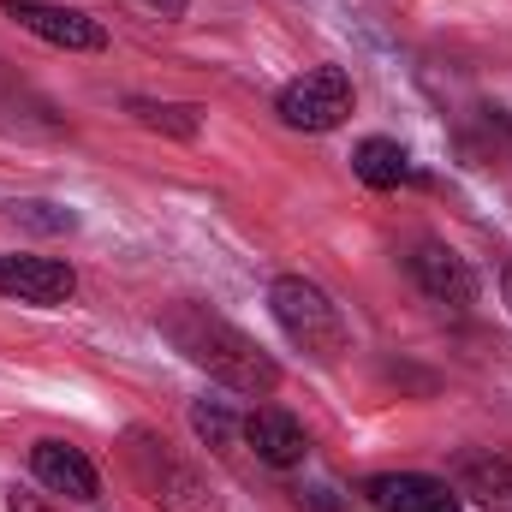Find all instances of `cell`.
Here are the masks:
<instances>
[{
  "label": "cell",
  "mask_w": 512,
  "mask_h": 512,
  "mask_svg": "<svg viewBox=\"0 0 512 512\" xmlns=\"http://www.w3.org/2000/svg\"><path fill=\"white\" fill-rule=\"evenodd\" d=\"M161 334L173 340V352L179 358H191L197 370H209L221 387H233V393H274L280 387V364L256 346L245 328H233L227 316H215L209 304H173L167 316H161Z\"/></svg>",
  "instance_id": "obj_1"
},
{
  "label": "cell",
  "mask_w": 512,
  "mask_h": 512,
  "mask_svg": "<svg viewBox=\"0 0 512 512\" xmlns=\"http://www.w3.org/2000/svg\"><path fill=\"white\" fill-rule=\"evenodd\" d=\"M268 310H274L280 334H286L292 346H304L310 358H340L346 340H352L340 304H334L316 280H304V274H280V280L268 286Z\"/></svg>",
  "instance_id": "obj_2"
},
{
  "label": "cell",
  "mask_w": 512,
  "mask_h": 512,
  "mask_svg": "<svg viewBox=\"0 0 512 512\" xmlns=\"http://www.w3.org/2000/svg\"><path fill=\"white\" fill-rule=\"evenodd\" d=\"M131 471H137V483L149 489V501H161L167 512H215L209 483H203L167 441H155V435H143V429H131Z\"/></svg>",
  "instance_id": "obj_3"
},
{
  "label": "cell",
  "mask_w": 512,
  "mask_h": 512,
  "mask_svg": "<svg viewBox=\"0 0 512 512\" xmlns=\"http://www.w3.org/2000/svg\"><path fill=\"white\" fill-rule=\"evenodd\" d=\"M358 90H352V72L346 66H310L304 78H292L280 90V120L292 131H334L346 126Z\"/></svg>",
  "instance_id": "obj_4"
},
{
  "label": "cell",
  "mask_w": 512,
  "mask_h": 512,
  "mask_svg": "<svg viewBox=\"0 0 512 512\" xmlns=\"http://www.w3.org/2000/svg\"><path fill=\"white\" fill-rule=\"evenodd\" d=\"M0 292L18 298V304H36V310H60V304H72L78 274H72V262H60V256L0 251Z\"/></svg>",
  "instance_id": "obj_5"
},
{
  "label": "cell",
  "mask_w": 512,
  "mask_h": 512,
  "mask_svg": "<svg viewBox=\"0 0 512 512\" xmlns=\"http://www.w3.org/2000/svg\"><path fill=\"white\" fill-rule=\"evenodd\" d=\"M6 18H18L30 36H42L48 48H66V54H102V48H108L102 18L72 12V6H48V0H6Z\"/></svg>",
  "instance_id": "obj_6"
},
{
  "label": "cell",
  "mask_w": 512,
  "mask_h": 512,
  "mask_svg": "<svg viewBox=\"0 0 512 512\" xmlns=\"http://www.w3.org/2000/svg\"><path fill=\"white\" fill-rule=\"evenodd\" d=\"M405 268H411V280H417L435 304H447V310H471V304H477V274H471V262L453 251V245L417 239V245L405 251Z\"/></svg>",
  "instance_id": "obj_7"
},
{
  "label": "cell",
  "mask_w": 512,
  "mask_h": 512,
  "mask_svg": "<svg viewBox=\"0 0 512 512\" xmlns=\"http://www.w3.org/2000/svg\"><path fill=\"white\" fill-rule=\"evenodd\" d=\"M358 495L376 512H465V501H459L453 483L423 477V471H382V477H364Z\"/></svg>",
  "instance_id": "obj_8"
},
{
  "label": "cell",
  "mask_w": 512,
  "mask_h": 512,
  "mask_svg": "<svg viewBox=\"0 0 512 512\" xmlns=\"http://www.w3.org/2000/svg\"><path fill=\"white\" fill-rule=\"evenodd\" d=\"M239 435H245V447L256 453V465H268V471H292V465H304V453H310L304 423H298L292 411H280V405L251 411Z\"/></svg>",
  "instance_id": "obj_9"
},
{
  "label": "cell",
  "mask_w": 512,
  "mask_h": 512,
  "mask_svg": "<svg viewBox=\"0 0 512 512\" xmlns=\"http://www.w3.org/2000/svg\"><path fill=\"white\" fill-rule=\"evenodd\" d=\"M30 477H36L42 489L66 495V501H96V495H102L96 465H90L84 447H72V441H36V447H30Z\"/></svg>",
  "instance_id": "obj_10"
},
{
  "label": "cell",
  "mask_w": 512,
  "mask_h": 512,
  "mask_svg": "<svg viewBox=\"0 0 512 512\" xmlns=\"http://www.w3.org/2000/svg\"><path fill=\"white\" fill-rule=\"evenodd\" d=\"M453 489H459V501H477L489 512H512V459L489 453V447L459 453L453 459Z\"/></svg>",
  "instance_id": "obj_11"
},
{
  "label": "cell",
  "mask_w": 512,
  "mask_h": 512,
  "mask_svg": "<svg viewBox=\"0 0 512 512\" xmlns=\"http://www.w3.org/2000/svg\"><path fill=\"white\" fill-rule=\"evenodd\" d=\"M352 173H358L370 191H393V185L411 179V161H405V149H399L393 137H364V143L352 149Z\"/></svg>",
  "instance_id": "obj_12"
},
{
  "label": "cell",
  "mask_w": 512,
  "mask_h": 512,
  "mask_svg": "<svg viewBox=\"0 0 512 512\" xmlns=\"http://www.w3.org/2000/svg\"><path fill=\"white\" fill-rule=\"evenodd\" d=\"M131 120L161 131V137H197L203 131V114L191 102H143V96H131Z\"/></svg>",
  "instance_id": "obj_13"
},
{
  "label": "cell",
  "mask_w": 512,
  "mask_h": 512,
  "mask_svg": "<svg viewBox=\"0 0 512 512\" xmlns=\"http://www.w3.org/2000/svg\"><path fill=\"white\" fill-rule=\"evenodd\" d=\"M191 429H197L215 453H227V447H233V417H227V405H221V399H197V405H191Z\"/></svg>",
  "instance_id": "obj_14"
},
{
  "label": "cell",
  "mask_w": 512,
  "mask_h": 512,
  "mask_svg": "<svg viewBox=\"0 0 512 512\" xmlns=\"http://www.w3.org/2000/svg\"><path fill=\"white\" fill-rule=\"evenodd\" d=\"M12 221H30V227H42V233H72V227H78V215L60 209V203H12Z\"/></svg>",
  "instance_id": "obj_15"
},
{
  "label": "cell",
  "mask_w": 512,
  "mask_h": 512,
  "mask_svg": "<svg viewBox=\"0 0 512 512\" xmlns=\"http://www.w3.org/2000/svg\"><path fill=\"white\" fill-rule=\"evenodd\" d=\"M6 512H60V507H48L42 495H18V489H12V495H6Z\"/></svg>",
  "instance_id": "obj_16"
},
{
  "label": "cell",
  "mask_w": 512,
  "mask_h": 512,
  "mask_svg": "<svg viewBox=\"0 0 512 512\" xmlns=\"http://www.w3.org/2000/svg\"><path fill=\"white\" fill-rule=\"evenodd\" d=\"M149 12H161V18H185V0H143Z\"/></svg>",
  "instance_id": "obj_17"
},
{
  "label": "cell",
  "mask_w": 512,
  "mask_h": 512,
  "mask_svg": "<svg viewBox=\"0 0 512 512\" xmlns=\"http://www.w3.org/2000/svg\"><path fill=\"white\" fill-rule=\"evenodd\" d=\"M501 286H507V310H512V262H507V274H501Z\"/></svg>",
  "instance_id": "obj_18"
}]
</instances>
